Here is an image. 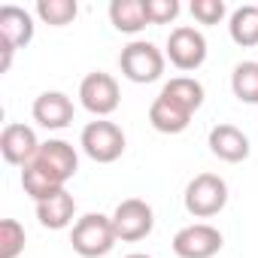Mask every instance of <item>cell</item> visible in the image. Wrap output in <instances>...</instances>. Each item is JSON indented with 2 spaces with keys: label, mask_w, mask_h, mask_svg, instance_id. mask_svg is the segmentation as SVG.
Segmentation results:
<instances>
[{
  "label": "cell",
  "mask_w": 258,
  "mask_h": 258,
  "mask_svg": "<svg viewBox=\"0 0 258 258\" xmlns=\"http://www.w3.org/2000/svg\"><path fill=\"white\" fill-rule=\"evenodd\" d=\"M118 237H115V228H112V216H103V213H85L82 219L73 222V231H70V246L76 255L82 258H103L115 249Z\"/></svg>",
  "instance_id": "cell-1"
},
{
  "label": "cell",
  "mask_w": 258,
  "mask_h": 258,
  "mask_svg": "<svg viewBox=\"0 0 258 258\" xmlns=\"http://www.w3.org/2000/svg\"><path fill=\"white\" fill-rule=\"evenodd\" d=\"M164 64H167V55L149 43V40H134L127 43L118 55V67H121V76L131 79L137 85H149L155 79H161L164 73Z\"/></svg>",
  "instance_id": "cell-2"
},
{
  "label": "cell",
  "mask_w": 258,
  "mask_h": 258,
  "mask_svg": "<svg viewBox=\"0 0 258 258\" xmlns=\"http://www.w3.org/2000/svg\"><path fill=\"white\" fill-rule=\"evenodd\" d=\"M79 146L82 152L97 161V164H112L124 155V131L115 124V121H106V118H97V121H88L82 127V134H79Z\"/></svg>",
  "instance_id": "cell-3"
},
{
  "label": "cell",
  "mask_w": 258,
  "mask_h": 258,
  "mask_svg": "<svg viewBox=\"0 0 258 258\" xmlns=\"http://www.w3.org/2000/svg\"><path fill=\"white\" fill-rule=\"evenodd\" d=\"M228 204V182L216 173H198L185 185V210L195 219H213Z\"/></svg>",
  "instance_id": "cell-4"
},
{
  "label": "cell",
  "mask_w": 258,
  "mask_h": 258,
  "mask_svg": "<svg viewBox=\"0 0 258 258\" xmlns=\"http://www.w3.org/2000/svg\"><path fill=\"white\" fill-rule=\"evenodd\" d=\"M28 167H34V170L43 173L49 182H55V185L64 188V185L76 176V170H79V155H76V149H73L67 140H46V143L40 146L37 158H34Z\"/></svg>",
  "instance_id": "cell-5"
},
{
  "label": "cell",
  "mask_w": 258,
  "mask_h": 258,
  "mask_svg": "<svg viewBox=\"0 0 258 258\" xmlns=\"http://www.w3.org/2000/svg\"><path fill=\"white\" fill-rule=\"evenodd\" d=\"M79 103L97 115V118H106L118 109L121 103V91H118V82L112 73H103V70H94L88 73L82 82H79Z\"/></svg>",
  "instance_id": "cell-6"
},
{
  "label": "cell",
  "mask_w": 258,
  "mask_h": 258,
  "mask_svg": "<svg viewBox=\"0 0 258 258\" xmlns=\"http://www.w3.org/2000/svg\"><path fill=\"white\" fill-rule=\"evenodd\" d=\"M112 228H115V237L121 243H137V240H143V237L152 234L155 213H152V207L146 201L127 198V201H121L112 210Z\"/></svg>",
  "instance_id": "cell-7"
},
{
  "label": "cell",
  "mask_w": 258,
  "mask_h": 258,
  "mask_svg": "<svg viewBox=\"0 0 258 258\" xmlns=\"http://www.w3.org/2000/svg\"><path fill=\"white\" fill-rule=\"evenodd\" d=\"M164 55L170 58V64L176 70H185V73L198 70L207 61V37L191 25H179V28L170 31Z\"/></svg>",
  "instance_id": "cell-8"
},
{
  "label": "cell",
  "mask_w": 258,
  "mask_h": 258,
  "mask_svg": "<svg viewBox=\"0 0 258 258\" xmlns=\"http://www.w3.org/2000/svg\"><path fill=\"white\" fill-rule=\"evenodd\" d=\"M225 246V237L219 228L207 225V222H195L176 231L173 237V252L179 258H213L219 255Z\"/></svg>",
  "instance_id": "cell-9"
},
{
  "label": "cell",
  "mask_w": 258,
  "mask_h": 258,
  "mask_svg": "<svg viewBox=\"0 0 258 258\" xmlns=\"http://www.w3.org/2000/svg\"><path fill=\"white\" fill-rule=\"evenodd\" d=\"M40 140H37V131L31 124H22V121H10L0 134V155H4L7 164L13 167H28L37 152H40Z\"/></svg>",
  "instance_id": "cell-10"
},
{
  "label": "cell",
  "mask_w": 258,
  "mask_h": 258,
  "mask_svg": "<svg viewBox=\"0 0 258 258\" xmlns=\"http://www.w3.org/2000/svg\"><path fill=\"white\" fill-rule=\"evenodd\" d=\"M73 100L64 94V91H43L34 106H31V115L40 127L46 131H64V127L73 121Z\"/></svg>",
  "instance_id": "cell-11"
},
{
  "label": "cell",
  "mask_w": 258,
  "mask_h": 258,
  "mask_svg": "<svg viewBox=\"0 0 258 258\" xmlns=\"http://www.w3.org/2000/svg\"><path fill=\"white\" fill-rule=\"evenodd\" d=\"M207 143H210V152H213L219 161H228V164H240V161H246L249 152H252L249 137L240 131L237 124H225V121L216 124L213 131H210Z\"/></svg>",
  "instance_id": "cell-12"
},
{
  "label": "cell",
  "mask_w": 258,
  "mask_h": 258,
  "mask_svg": "<svg viewBox=\"0 0 258 258\" xmlns=\"http://www.w3.org/2000/svg\"><path fill=\"white\" fill-rule=\"evenodd\" d=\"M34 40V16L16 4L0 7V46L7 49H25Z\"/></svg>",
  "instance_id": "cell-13"
},
{
  "label": "cell",
  "mask_w": 258,
  "mask_h": 258,
  "mask_svg": "<svg viewBox=\"0 0 258 258\" xmlns=\"http://www.w3.org/2000/svg\"><path fill=\"white\" fill-rule=\"evenodd\" d=\"M73 216H76V201H73V195L67 188H61V191H55V195H49V198H43L37 204V219L49 231L67 228L73 222Z\"/></svg>",
  "instance_id": "cell-14"
},
{
  "label": "cell",
  "mask_w": 258,
  "mask_h": 258,
  "mask_svg": "<svg viewBox=\"0 0 258 258\" xmlns=\"http://www.w3.org/2000/svg\"><path fill=\"white\" fill-rule=\"evenodd\" d=\"M149 124L155 127L158 134H182L185 127L191 124V112L182 109L179 103L167 100L164 94H158L149 106Z\"/></svg>",
  "instance_id": "cell-15"
},
{
  "label": "cell",
  "mask_w": 258,
  "mask_h": 258,
  "mask_svg": "<svg viewBox=\"0 0 258 258\" xmlns=\"http://www.w3.org/2000/svg\"><path fill=\"white\" fill-rule=\"evenodd\" d=\"M109 22L121 34H140L149 25L143 0H112L109 4Z\"/></svg>",
  "instance_id": "cell-16"
},
{
  "label": "cell",
  "mask_w": 258,
  "mask_h": 258,
  "mask_svg": "<svg viewBox=\"0 0 258 258\" xmlns=\"http://www.w3.org/2000/svg\"><path fill=\"white\" fill-rule=\"evenodd\" d=\"M228 31L231 40L243 49H255L258 46V7L255 4H243L231 13L228 19Z\"/></svg>",
  "instance_id": "cell-17"
},
{
  "label": "cell",
  "mask_w": 258,
  "mask_h": 258,
  "mask_svg": "<svg viewBox=\"0 0 258 258\" xmlns=\"http://www.w3.org/2000/svg\"><path fill=\"white\" fill-rule=\"evenodd\" d=\"M161 94L173 103H179L182 109H188L191 115L204 106V85L195 76H173L170 82H164Z\"/></svg>",
  "instance_id": "cell-18"
},
{
  "label": "cell",
  "mask_w": 258,
  "mask_h": 258,
  "mask_svg": "<svg viewBox=\"0 0 258 258\" xmlns=\"http://www.w3.org/2000/svg\"><path fill=\"white\" fill-rule=\"evenodd\" d=\"M231 91L240 103H258V61H243L234 67Z\"/></svg>",
  "instance_id": "cell-19"
},
{
  "label": "cell",
  "mask_w": 258,
  "mask_h": 258,
  "mask_svg": "<svg viewBox=\"0 0 258 258\" xmlns=\"http://www.w3.org/2000/svg\"><path fill=\"white\" fill-rule=\"evenodd\" d=\"M76 0H37V16L49 28H64L76 19Z\"/></svg>",
  "instance_id": "cell-20"
},
{
  "label": "cell",
  "mask_w": 258,
  "mask_h": 258,
  "mask_svg": "<svg viewBox=\"0 0 258 258\" xmlns=\"http://www.w3.org/2000/svg\"><path fill=\"white\" fill-rule=\"evenodd\" d=\"M25 252V228L16 219L0 222V258H19Z\"/></svg>",
  "instance_id": "cell-21"
},
{
  "label": "cell",
  "mask_w": 258,
  "mask_h": 258,
  "mask_svg": "<svg viewBox=\"0 0 258 258\" xmlns=\"http://www.w3.org/2000/svg\"><path fill=\"white\" fill-rule=\"evenodd\" d=\"M143 7H146V19L149 25H170L176 22L179 16V0H143Z\"/></svg>",
  "instance_id": "cell-22"
},
{
  "label": "cell",
  "mask_w": 258,
  "mask_h": 258,
  "mask_svg": "<svg viewBox=\"0 0 258 258\" xmlns=\"http://www.w3.org/2000/svg\"><path fill=\"white\" fill-rule=\"evenodd\" d=\"M188 10H191L195 22H201V25H219L228 13L225 0H191Z\"/></svg>",
  "instance_id": "cell-23"
},
{
  "label": "cell",
  "mask_w": 258,
  "mask_h": 258,
  "mask_svg": "<svg viewBox=\"0 0 258 258\" xmlns=\"http://www.w3.org/2000/svg\"><path fill=\"white\" fill-rule=\"evenodd\" d=\"M124 258H152V255H146V252H131V255H124Z\"/></svg>",
  "instance_id": "cell-24"
}]
</instances>
